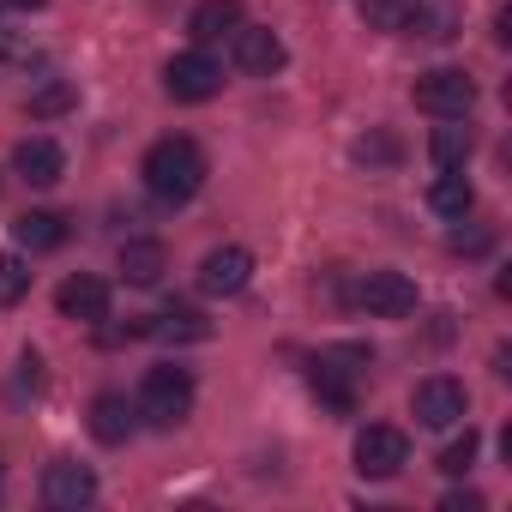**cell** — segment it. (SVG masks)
<instances>
[{"label": "cell", "mask_w": 512, "mask_h": 512, "mask_svg": "<svg viewBox=\"0 0 512 512\" xmlns=\"http://www.w3.org/2000/svg\"><path fill=\"white\" fill-rule=\"evenodd\" d=\"M25 290H31V266H25V260H13V253H0V308L25 302Z\"/></svg>", "instance_id": "23"}, {"label": "cell", "mask_w": 512, "mask_h": 512, "mask_svg": "<svg viewBox=\"0 0 512 512\" xmlns=\"http://www.w3.org/2000/svg\"><path fill=\"white\" fill-rule=\"evenodd\" d=\"M55 308H61L67 320L97 326V320H109V284H103V278H91V272H73V278L55 290Z\"/></svg>", "instance_id": "13"}, {"label": "cell", "mask_w": 512, "mask_h": 512, "mask_svg": "<svg viewBox=\"0 0 512 512\" xmlns=\"http://www.w3.org/2000/svg\"><path fill=\"white\" fill-rule=\"evenodd\" d=\"M446 247H452V253H488V247H494V235H488V229H452V235H446Z\"/></svg>", "instance_id": "25"}, {"label": "cell", "mask_w": 512, "mask_h": 512, "mask_svg": "<svg viewBox=\"0 0 512 512\" xmlns=\"http://www.w3.org/2000/svg\"><path fill=\"white\" fill-rule=\"evenodd\" d=\"M13 169H19L31 187H55V181L67 175V157H61V145H55V139L31 133V139H19V151H13Z\"/></svg>", "instance_id": "14"}, {"label": "cell", "mask_w": 512, "mask_h": 512, "mask_svg": "<svg viewBox=\"0 0 512 512\" xmlns=\"http://www.w3.org/2000/svg\"><path fill=\"white\" fill-rule=\"evenodd\" d=\"M404 464H410V440H404L398 428L368 422V428L356 434V470H362L368 482H386V476H398Z\"/></svg>", "instance_id": "7"}, {"label": "cell", "mask_w": 512, "mask_h": 512, "mask_svg": "<svg viewBox=\"0 0 512 512\" xmlns=\"http://www.w3.org/2000/svg\"><path fill=\"white\" fill-rule=\"evenodd\" d=\"M410 103L422 115H434V121H464L476 109V79L464 67H428V73H416Z\"/></svg>", "instance_id": "3"}, {"label": "cell", "mask_w": 512, "mask_h": 512, "mask_svg": "<svg viewBox=\"0 0 512 512\" xmlns=\"http://www.w3.org/2000/svg\"><path fill=\"white\" fill-rule=\"evenodd\" d=\"M253 278V253L247 247H211L199 260V290L205 296H241Z\"/></svg>", "instance_id": "11"}, {"label": "cell", "mask_w": 512, "mask_h": 512, "mask_svg": "<svg viewBox=\"0 0 512 512\" xmlns=\"http://www.w3.org/2000/svg\"><path fill=\"white\" fill-rule=\"evenodd\" d=\"M470 127H458V121H446V127H434V139H428V157H434V169H464V157H470Z\"/></svg>", "instance_id": "21"}, {"label": "cell", "mask_w": 512, "mask_h": 512, "mask_svg": "<svg viewBox=\"0 0 512 512\" xmlns=\"http://www.w3.org/2000/svg\"><path fill=\"white\" fill-rule=\"evenodd\" d=\"M13 241H19L25 253H55V247L67 241V217H61V211H19V217H13Z\"/></svg>", "instance_id": "18"}, {"label": "cell", "mask_w": 512, "mask_h": 512, "mask_svg": "<svg viewBox=\"0 0 512 512\" xmlns=\"http://www.w3.org/2000/svg\"><path fill=\"white\" fill-rule=\"evenodd\" d=\"M151 428H175V422H187V410H193V374L187 368H175V362H163V368H151L145 380H139V404H133Z\"/></svg>", "instance_id": "4"}, {"label": "cell", "mask_w": 512, "mask_h": 512, "mask_svg": "<svg viewBox=\"0 0 512 512\" xmlns=\"http://www.w3.org/2000/svg\"><path fill=\"white\" fill-rule=\"evenodd\" d=\"M356 302L374 314V320H410L416 314V284L404 278V272H368L362 284H356Z\"/></svg>", "instance_id": "9"}, {"label": "cell", "mask_w": 512, "mask_h": 512, "mask_svg": "<svg viewBox=\"0 0 512 512\" xmlns=\"http://www.w3.org/2000/svg\"><path fill=\"white\" fill-rule=\"evenodd\" d=\"M404 157V145L392 139V133H368V139H356V163H368V169H392Z\"/></svg>", "instance_id": "22"}, {"label": "cell", "mask_w": 512, "mask_h": 512, "mask_svg": "<svg viewBox=\"0 0 512 512\" xmlns=\"http://www.w3.org/2000/svg\"><path fill=\"white\" fill-rule=\"evenodd\" d=\"M368 368H374V350L368 344H332V350H320L308 362V386H314V398L332 416H350L356 410V386L368 380Z\"/></svg>", "instance_id": "2"}, {"label": "cell", "mask_w": 512, "mask_h": 512, "mask_svg": "<svg viewBox=\"0 0 512 512\" xmlns=\"http://www.w3.org/2000/svg\"><path fill=\"white\" fill-rule=\"evenodd\" d=\"M163 272H169V247H163V241H151V235H139V241H121V278H127L133 290H151V284H163Z\"/></svg>", "instance_id": "15"}, {"label": "cell", "mask_w": 512, "mask_h": 512, "mask_svg": "<svg viewBox=\"0 0 512 512\" xmlns=\"http://www.w3.org/2000/svg\"><path fill=\"white\" fill-rule=\"evenodd\" d=\"M428 205H434L440 217L464 223V217H470V205H476V193H470L464 169H440V175H434V187H428Z\"/></svg>", "instance_id": "19"}, {"label": "cell", "mask_w": 512, "mask_h": 512, "mask_svg": "<svg viewBox=\"0 0 512 512\" xmlns=\"http://www.w3.org/2000/svg\"><path fill=\"white\" fill-rule=\"evenodd\" d=\"M235 67L241 73H260V79H272L278 67H284V43H278V31H266V25H235Z\"/></svg>", "instance_id": "12"}, {"label": "cell", "mask_w": 512, "mask_h": 512, "mask_svg": "<svg viewBox=\"0 0 512 512\" xmlns=\"http://www.w3.org/2000/svg\"><path fill=\"white\" fill-rule=\"evenodd\" d=\"M410 410H416L422 428H458L464 410H470V392H464L452 374H428V380L410 392Z\"/></svg>", "instance_id": "6"}, {"label": "cell", "mask_w": 512, "mask_h": 512, "mask_svg": "<svg viewBox=\"0 0 512 512\" xmlns=\"http://www.w3.org/2000/svg\"><path fill=\"white\" fill-rule=\"evenodd\" d=\"M133 428H139V410H133L121 392H103V398L91 404V434H97L103 446H127Z\"/></svg>", "instance_id": "16"}, {"label": "cell", "mask_w": 512, "mask_h": 512, "mask_svg": "<svg viewBox=\"0 0 512 512\" xmlns=\"http://www.w3.org/2000/svg\"><path fill=\"white\" fill-rule=\"evenodd\" d=\"M163 91H169L175 103H211V97L223 91V67H217L205 49H181V55H169V67H163Z\"/></svg>", "instance_id": "5"}, {"label": "cell", "mask_w": 512, "mask_h": 512, "mask_svg": "<svg viewBox=\"0 0 512 512\" xmlns=\"http://www.w3.org/2000/svg\"><path fill=\"white\" fill-rule=\"evenodd\" d=\"M145 332H151V338H163V344H199V338H211V320H205V314H193V308H169V314H157Z\"/></svg>", "instance_id": "20"}, {"label": "cell", "mask_w": 512, "mask_h": 512, "mask_svg": "<svg viewBox=\"0 0 512 512\" xmlns=\"http://www.w3.org/2000/svg\"><path fill=\"white\" fill-rule=\"evenodd\" d=\"M362 25H368V31H386V37H410V31L452 37L446 19H434L422 0H362Z\"/></svg>", "instance_id": "8"}, {"label": "cell", "mask_w": 512, "mask_h": 512, "mask_svg": "<svg viewBox=\"0 0 512 512\" xmlns=\"http://www.w3.org/2000/svg\"><path fill=\"white\" fill-rule=\"evenodd\" d=\"M43 500H49L55 512H79V506H91V500H97V476H91V464L55 458V464L43 470Z\"/></svg>", "instance_id": "10"}, {"label": "cell", "mask_w": 512, "mask_h": 512, "mask_svg": "<svg viewBox=\"0 0 512 512\" xmlns=\"http://www.w3.org/2000/svg\"><path fill=\"white\" fill-rule=\"evenodd\" d=\"M476 452H482V440H476V428H464V434L440 452V470H446V476H464V470L476 464Z\"/></svg>", "instance_id": "24"}, {"label": "cell", "mask_w": 512, "mask_h": 512, "mask_svg": "<svg viewBox=\"0 0 512 512\" xmlns=\"http://www.w3.org/2000/svg\"><path fill=\"white\" fill-rule=\"evenodd\" d=\"M446 512H482V494H446Z\"/></svg>", "instance_id": "27"}, {"label": "cell", "mask_w": 512, "mask_h": 512, "mask_svg": "<svg viewBox=\"0 0 512 512\" xmlns=\"http://www.w3.org/2000/svg\"><path fill=\"white\" fill-rule=\"evenodd\" d=\"M235 25H241V0H199L187 13L193 43H223V37H235Z\"/></svg>", "instance_id": "17"}, {"label": "cell", "mask_w": 512, "mask_h": 512, "mask_svg": "<svg viewBox=\"0 0 512 512\" xmlns=\"http://www.w3.org/2000/svg\"><path fill=\"white\" fill-rule=\"evenodd\" d=\"M7 7H25V13H37V7H43V0H7Z\"/></svg>", "instance_id": "28"}, {"label": "cell", "mask_w": 512, "mask_h": 512, "mask_svg": "<svg viewBox=\"0 0 512 512\" xmlns=\"http://www.w3.org/2000/svg\"><path fill=\"white\" fill-rule=\"evenodd\" d=\"M139 175H145V193H151L157 205H187V199L205 187V151H199L187 133H169V139H157V145L145 151Z\"/></svg>", "instance_id": "1"}, {"label": "cell", "mask_w": 512, "mask_h": 512, "mask_svg": "<svg viewBox=\"0 0 512 512\" xmlns=\"http://www.w3.org/2000/svg\"><path fill=\"white\" fill-rule=\"evenodd\" d=\"M67 103H73V91H67V85H55V91H43L31 109H37V115H55V109H67Z\"/></svg>", "instance_id": "26"}]
</instances>
